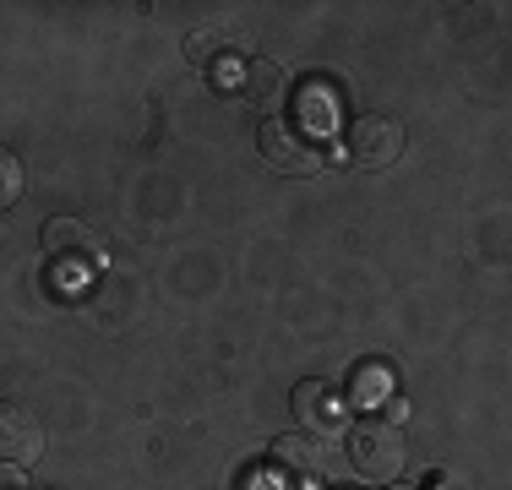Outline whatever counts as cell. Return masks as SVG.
Wrapping results in <instances>:
<instances>
[{
	"mask_svg": "<svg viewBox=\"0 0 512 490\" xmlns=\"http://www.w3.org/2000/svg\"><path fill=\"white\" fill-rule=\"evenodd\" d=\"M404 458H409L404 425L382 420V414H371V420H360L355 431H349V463H355L360 480H376V485L398 480V474H404Z\"/></svg>",
	"mask_w": 512,
	"mask_h": 490,
	"instance_id": "6da1fadb",
	"label": "cell"
},
{
	"mask_svg": "<svg viewBox=\"0 0 512 490\" xmlns=\"http://www.w3.org/2000/svg\"><path fill=\"white\" fill-rule=\"evenodd\" d=\"M398 158H404V120L382 115V109L355 115V126H349V164L387 169V164H398Z\"/></svg>",
	"mask_w": 512,
	"mask_h": 490,
	"instance_id": "7a4b0ae2",
	"label": "cell"
},
{
	"mask_svg": "<svg viewBox=\"0 0 512 490\" xmlns=\"http://www.w3.org/2000/svg\"><path fill=\"white\" fill-rule=\"evenodd\" d=\"M256 153H262V164L278 169V175H311V169L322 164V153L306 142V131L289 126V120H262V131H256Z\"/></svg>",
	"mask_w": 512,
	"mask_h": 490,
	"instance_id": "3957f363",
	"label": "cell"
},
{
	"mask_svg": "<svg viewBox=\"0 0 512 490\" xmlns=\"http://www.w3.org/2000/svg\"><path fill=\"white\" fill-rule=\"evenodd\" d=\"M289 409H295V420L306 425L311 436H338L349 420V398L333 382H300L295 398H289Z\"/></svg>",
	"mask_w": 512,
	"mask_h": 490,
	"instance_id": "277c9868",
	"label": "cell"
},
{
	"mask_svg": "<svg viewBox=\"0 0 512 490\" xmlns=\"http://www.w3.org/2000/svg\"><path fill=\"white\" fill-rule=\"evenodd\" d=\"M44 452V425L28 403L0 398V463H33Z\"/></svg>",
	"mask_w": 512,
	"mask_h": 490,
	"instance_id": "5b68a950",
	"label": "cell"
},
{
	"mask_svg": "<svg viewBox=\"0 0 512 490\" xmlns=\"http://www.w3.org/2000/svg\"><path fill=\"white\" fill-rule=\"evenodd\" d=\"M44 256L50 262H88V256H99V240L82 218H50L44 224Z\"/></svg>",
	"mask_w": 512,
	"mask_h": 490,
	"instance_id": "8992f818",
	"label": "cell"
},
{
	"mask_svg": "<svg viewBox=\"0 0 512 490\" xmlns=\"http://www.w3.org/2000/svg\"><path fill=\"white\" fill-rule=\"evenodd\" d=\"M327 436H311V431H295V436H278L273 441V463L289 474H322L327 469Z\"/></svg>",
	"mask_w": 512,
	"mask_h": 490,
	"instance_id": "52a82bcc",
	"label": "cell"
},
{
	"mask_svg": "<svg viewBox=\"0 0 512 490\" xmlns=\"http://www.w3.org/2000/svg\"><path fill=\"white\" fill-rule=\"evenodd\" d=\"M240 98L256 109H267V120H273V109L284 104V66H273V60H246V66H240Z\"/></svg>",
	"mask_w": 512,
	"mask_h": 490,
	"instance_id": "ba28073f",
	"label": "cell"
},
{
	"mask_svg": "<svg viewBox=\"0 0 512 490\" xmlns=\"http://www.w3.org/2000/svg\"><path fill=\"white\" fill-rule=\"evenodd\" d=\"M355 398H360V409H382V403L393 398V376H387L382 365H365L355 376Z\"/></svg>",
	"mask_w": 512,
	"mask_h": 490,
	"instance_id": "9c48e42d",
	"label": "cell"
},
{
	"mask_svg": "<svg viewBox=\"0 0 512 490\" xmlns=\"http://www.w3.org/2000/svg\"><path fill=\"white\" fill-rule=\"evenodd\" d=\"M17 202H22V164L11 147H0V213H11Z\"/></svg>",
	"mask_w": 512,
	"mask_h": 490,
	"instance_id": "30bf717a",
	"label": "cell"
},
{
	"mask_svg": "<svg viewBox=\"0 0 512 490\" xmlns=\"http://www.w3.org/2000/svg\"><path fill=\"white\" fill-rule=\"evenodd\" d=\"M300 115H306L311 126H327V120H333V98H327V88H306V93H300Z\"/></svg>",
	"mask_w": 512,
	"mask_h": 490,
	"instance_id": "8fae6325",
	"label": "cell"
},
{
	"mask_svg": "<svg viewBox=\"0 0 512 490\" xmlns=\"http://www.w3.org/2000/svg\"><path fill=\"white\" fill-rule=\"evenodd\" d=\"M0 490H28V480H22V463H0Z\"/></svg>",
	"mask_w": 512,
	"mask_h": 490,
	"instance_id": "7c38bea8",
	"label": "cell"
}]
</instances>
